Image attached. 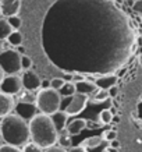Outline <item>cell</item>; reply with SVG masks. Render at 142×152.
Wrapping results in <instances>:
<instances>
[{
	"mask_svg": "<svg viewBox=\"0 0 142 152\" xmlns=\"http://www.w3.org/2000/svg\"><path fill=\"white\" fill-rule=\"evenodd\" d=\"M29 138L41 148H49L57 142L59 131L56 130L49 115H35L29 120Z\"/></svg>",
	"mask_w": 142,
	"mask_h": 152,
	"instance_id": "cell-1",
	"label": "cell"
},
{
	"mask_svg": "<svg viewBox=\"0 0 142 152\" xmlns=\"http://www.w3.org/2000/svg\"><path fill=\"white\" fill-rule=\"evenodd\" d=\"M0 131L1 138L7 144L23 147L25 142L29 141V127L24 119L18 115H7L0 121Z\"/></svg>",
	"mask_w": 142,
	"mask_h": 152,
	"instance_id": "cell-2",
	"label": "cell"
},
{
	"mask_svg": "<svg viewBox=\"0 0 142 152\" xmlns=\"http://www.w3.org/2000/svg\"><path fill=\"white\" fill-rule=\"evenodd\" d=\"M38 110L43 115H52L61 106V95L53 88H41L35 99Z\"/></svg>",
	"mask_w": 142,
	"mask_h": 152,
	"instance_id": "cell-3",
	"label": "cell"
},
{
	"mask_svg": "<svg viewBox=\"0 0 142 152\" xmlns=\"http://www.w3.org/2000/svg\"><path fill=\"white\" fill-rule=\"evenodd\" d=\"M0 69L4 74H17L21 71V55L15 49L0 52Z\"/></svg>",
	"mask_w": 142,
	"mask_h": 152,
	"instance_id": "cell-4",
	"label": "cell"
},
{
	"mask_svg": "<svg viewBox=\"0 0 142 152\" xmlns=\"http://www.w3.org/2000/svg\"><path fill=\"white\" fill-rule=\"evenodd\" d=\"M88 101H89V99H88V95H85V94H79V92L73 94V95L70 96L68 103L66 105L64 112L68 116L79 115V113L87 107Z\"/></svg>",
	"mask_w": 142,
	"mask_h": 152,
	"instance_id": "cell-5",
	"label": "cell"
},
{
	"mask_svg": "<svg viewBox=\"0 0 142 152\" xmlns=\"http://www.w3.org/2000/svg\"><path fill=\"white\" fill-rule=\"evenodd\" d=\"M23 89V83L17 74H7L0 83V91L10 95H17Z\"/></svg>",
	"mask_w": 142,
	"mask_h": 152,
	"instance_id": "cell-6",
	"label": "cell"
},
{
	"mask_svg": "<svg viewBox=\"0 0 142 152\" xmlns=\"http://www.w3.org/2000/svg\"><path fill=\"white\" fill-rule=\"evenodd\" d=\"M14 110L17 112V115L24 119L25 121H29L33 116L38 113V107L35 102H23L18 101L14 105Z\"/></svg>",
	"mask_w": 142,
	"mask_h": 152,
	"instance_id": "cell-7",
	"label": "cell"
},
{
	"mask_svg": "<svg viewBox=\"0 0 142 152\" xmlns=\"http://www.w3.org/2000/svg\"><path fill=\"white\" fill-rule=\"evenodd\" d=\"M21 83H23V88L28 89V91H36L41 88V83L42 80L36 73L33 71H25L21 77Z\"/></svg>",
	"mask_w": 142,
	"mask_h": 152,
	"instance_id": "cell-8",
	"label": "cell"
},
{
	"mask_svg": "<svg viewBox=\"0 0 142 152\" xmlns=\"http://www.w3.org/2000/svg\"><path fill=\"white\" fill-rule=\"evenodd\" d=\"M21 10V0H0V11L1 17H10L18 14Z\"/></svg>",
	"mask_w": 142,
	"mask_h": 152,
	"instance_id": "cell-9",
	"label": "cell"
},
{
	"mask_svg": "<svg viewBox=\"0 0 142 152\" xmlns=\"http://www.w3.org/2000/svg\"><path fill=\"white\" fill-rule=\"evenodd\" d=\"M14 105H15V101L13 95L0 91V117L10 115L14 110Z\"/></svg>",
	"mask_w": 142,
	"mask_h": 152,
	"instance_id": "cell-10",
	"label": "cell"
},
{
	"mask_svg": "<svg viewBox=\"0 0 142 152\" xmlns=\"http://www.w3.org/2000/svg\"><path fill=\"white\" fill-rule=\"evenodd\" d=\"M75 92H79V94H85V95H89V94H93L96 92V84L93 81H89V80H78L75 81Z\"/></svg>",
	"mask_w": 142,
	"mask_h": 152,
	"instance_id": "cell-11",
	"label": "cell"
},
{
	"mask_svg": "<svg viewBox=\"0 0 142 152\" xmlns=\"http://www.w3.org/2000/svg\"><path fill=\"white\" fill-rule=\"evenodd\" d=\"M50 116V119H52V121H53V124H55V127H56V130L57 131H61V130H64L66 129V124H67V117H68V115L66 113L64 110H56L55 113H52V115H49Z\"/></svg>",
	"mask_w": 142,
	"mask_h": 152,
	"instance_id": "cell-12",
	"label": "cell"
},
{
	"mask_svg": "<svg viewBox=\"0 0 142 152\" xmlns=\"http://www.w3.org/2000/svg\"><path fill=\"white\" fill-rule=\"evenodd\" d=\"M119 81V77L116 74H106V75H102V77H98V80L95 81L98 88L100 89H109L110 87L116 85Z\"/></svg>",
	"mask_w": 142,
	"mask_h": 152,
	"instance_id": "cell-13",
	"label": "cell"
},
{
	"mask_svg": "<svg viewBox=\"0 0 142 152\" xmlns=\"http://www.w3.org/2000/svg\"><path fill=\"white\" fill-rule=\"evenodd\" d=\"M88 127V121L84 119H75L73 120L68 126H66V130L70 135H77L79 134L82 130H85Z\"/></svg>",
	"mask_w": 142,
	"mask_h": 152,
	"instance_id": "cell-14",
	"label": "cell"
},
{
	"mask_svg": "<svg viewBox=\"0 0 142 152\" xmlns=\"http://www.w3.org/2000/svg\"><path fill=\"white\" fill-rule=\"evenodd\" d=\"M13 31V28L11 25L9 24L7 18H3V17H0V41H3L6 38L10 35V32Z\"/></svg>",
	"mask_w": 142,
	"mask_h": 152,
	"instance_id": "cell-15",
	"label": "cell"
},
{
	"mask_svg": "<svg viewBox=\"0 0 142 152\" xmlns=\"http://www.w3.org/2000/svg\"><path fill=\"white\" fill-rule=\"evenodd\" d=\"M102 144H103V138H102V137H98V135H95V137H89V138L84 140L79 147L96 148V147H99V145H102Z\"/></svg>",
	"mask_w": 142,
	"mask_h": 152,
	"instance_id": "cell-16",
	"label": "cell"
},
{
	"mask_svg": "<svg viewBox=\"0 0 142 152\" xmlns=\"http://www.w3.org/2000/svg\"><path fill=\"white\" fill-rule=\"evenodd\" d=\"M6 39L9 41V43L11 45V46H18V45L23 43V35H21V32L15 31V29H13Z\"/></svg>",
	"mask_w": 142,
	"mask_h": 152,
	"instance_id": "cell-17",
	"label": "cell"
},
{
	"mask_svg": "<svg viewBox=\"0 0 142 152\" xmlns=\"http://www.w3.org/2000/svg\"><path fill=\"white\" fill-rule=\"evenodd\" d=\"M59 94L61 95V96H71L73 94H75V85H74V83H66L63 84V87L59 89Z\"/></svg>",
	"mask_w": 142,
	"mask_h": 152,
	"instance_id": "cell-18",
	"label": "cell"
},
{
	"mask_svg": "<svg viewBox=\"0 0 142 152\" xmlns=\"http://www.w3.org/2000/svg\"><path fill=\"white\" fill-rule=\"evenodd\" d=\"M57 141H59L60 147L66 148V149H68V148H71V145H73V142H71V138H70V134L67 133H61L60 135H57Z\"/></svg>",
	"mask_w": 142,
	"mask_h": 152,
	"instance_id": "cell-19",
	"label": "cell"
},
{
	"mask_svg": "<svg viewBox=\"0 0 142 152\" xmlns=\"http://www.w3.org/2000/svg\"><path fill=\"white\" fill-rule=\"evenodd\" d=\"M17 95H20V101L23 102H35V99H36V95L33 94V91H28V89H25V91H20Z\"/></svg>",
	"mask_w": 142,
	"mask_h": 152,
	"instance_id": "cell-20",
	"label": "cell"
},
{
	"mask_svg": "<svg viewBox=\"0 0 142 152\" xmlns=\"http://www.w3.org/2000/svg\"><path fill=\"white\" fill-rule=\"evenodd\" d=\"M99 120H100L102 124H109L110 121L113 120L111 110H110V109H103V110L99 113Z\"/></svg>",
	"mask_w": 142,
	"mask_h": 152,
	"instance_id": "cell-21",
	"label": "cell"
},
{
	"mask_svg": "<svg viewBox=\"0 0 142 152\" xmlns=\"http://www.w3.org/2000/svg\"><path fill=\"white\" fill-rule=\"evenodd\" d=\"M7 21H9V24L11 25L13 29H18V28L23 25V20L20 18L17 14H15V15H10V17H7Z\"/></svg>",
	"mask_w": 142,
	"mask_h": 152,
	"instance_id": "cell-22",
	"label": "cell"
},
{
	"mask_svg": "<svg viewBox=\"0 0 142 152\" xmlns=\"http://www.w3.org/2000/svg\"><path fill=\"white\" fill-rule=\"evenodd\" d=\"M109 99V92H107V89H100L99 88V91L95 94V96H93V101L95 102H103V101H107Z\"/></svg>",
	"mask_w": 142,
	"mask_h": 152,
	"instance_id": "cell-23",
	"label": "cell"
},
{
	"mask_svg": "<svg viewBox=\"0 0 142 152\" xmlns=\"http://www.w3.org/2000/svg\"><path fill=\"white\" fill-rule=\"evenodd\" d=\"M23 151L24 152H41L42 148L39 145H36L35 142H25L23 145Z\"/></svg>",
	"mask_w": 142,
	"mask_h": 152,
	"instance_id": "cell-24",
	"label": "cell"
},
{
	"mask_svg": "<svg viewBox=\"0 0 142 152\" xmlns=\"http://www.w3.org/2000/svg\"><path fill=\"white\" fill-rule=\"evenodd\" d=\"M0 152H20V148L11 144H1L0 145Z\"/></svg>",
	"mask_w": 142,
	"mask_h": 152,
	"instance_id": "cell-25",
	"label": "cell"
},
{
	"mask_svg": "<svg viewBox=\"0 0 142 152\" xmlns=\"http://www.w3.org/2000/svg\"><path fill=\"white\" fill-rule=\"evenodd\" d=\"M32 67V60L29 59L27 55L21 56V69L23 70H29Z\"/></svg>",
	"mask_w": 142,
	"mask_h": 152,
	"instance_id": "cell-26",
	"label": "cell"
},
{
	"mask_svg": "<svg viewBox=\"0 0 142 152\" xmlns=\"http://www.w3.org/2000/svg\"><path fill=\"white\" fill-rule=\"evenodd\" d=\"M63 84H64V78H53V80H50V88L56 89V91H59L60 88L63 87Z\"/></svg>",
	"mask_w": 142,
	"mask_h": 152,
	"instance_id": "cell-27",
	"label": "cell"
},
{
	"mask_svg": "<svg viewBox=\"0 0 142 152\" xmlns=\"http://www.w3.org/2000/svg\"><path fill=\"white\" fill-rule=\"evenodd\" d=\"M133 10L135 11V13H141L142 11V0H134V3H133Z\"/></svg>",
	"mask_w": 142,
	"mask_h": 152,
	"instance_id": "cell-28",
	"label": "cell"
},
{
	"mask_svg": "<svg viewBox=\"0 0 142 152\" xmlns=\"http://www.w3.org/2000/svg\"><path fill=\"white\" fill-rule=\"evenodd\" d=\"M107 92H109V98H116L119 95V87H117V84L113 85V87H110L107 89Z\"/></svg>",
	"mask_w": 142,
	"mask_h": 152,
	"instance_id": "cell-29",
	"label": "cell"
},
{
	"mask_svg": "<svg viewBox=\"0 0 142 152\" xmlns=\"http://www.w3.org/2000/svg\"><path fill=\"white\" fill-rule=\"evenodd\" d=\"M103 137H106V140H107V141H111V140L117 138V133H116L114 130H113V131H107V133L103 134Z\"/></svg>",
	"mask_w": 142,
	"mask_h": 152,
	"instance_id": "cell-30",
	"label": "cell"
},
{
	"mask_svg": "<svg viewBox=\"0 0 142 152\" xmlns=\"http://www.w3.org/2000/svg\"><path fill=\"white\" fill-rule=\"evenodd\" d=\"M67 151H70V152H87L84 149V147H75V148H73V149H67Z\"/></svg>",
	"mask_w": 142,
	"mask_h": 152,
	"instance_id": "cell-31",
	"label": "cell"
},
{
	"mask_svg": "<svg viewBox=\"0 0 142 152\" xmlns=\"http://www.w3.org/2000/svg\"><path fill=\"white\" fill-rule=\"evenodd\" d=\"M50 87V81L49 80H43L41 83V88H49Z\"/></svg>",
	"mask_w": 142,
	"mask_h": 152,
	"instance_id": "cell-32",
	"label": "cell"
},
{
	"mask_svg": "<svg viewBox=\"0 0 142 152\" xmlns=\"http://www.w3.org/2000/svg\"><path fill=\"white\" fill-rule=\"evenodd\" d=\"M15 48H17L15 50L18 52V53H20V55H21V56H23V55H25V48H24V46H21V45H18V46H15Z\"/></svg>",
	"mask_w": 142,
	"mask_h": 152,
	"instance_id": "cell-33",
	"label": "cell"
},
{
	"mask_svg": "<svg viewBox=\"0 0 142 152\" xmlns=\"http://www.w3.org/2000/svg\"><path fill=\"white\" fill-rule=\"evenodd\" d=\"M110 145H111V147L113 148H120V142L119 141H117V140H111V141H110Z\"/></svg>",
	"mask_w": 142,
	"mask_h": 152,
	"instance_id": "cell-34",
	"label": "cell"
},
{
	"mask_svg": "<svg viewBox=\"0 0 142 152\" xmlns=\"http://www.w3.org/2000/svg\"><path fill=\"white\" fill-rule=\"evenodd\" d=\"M3 77H4V71L0 69V83H1V80H3Z\"/></svg>",
	"mask_w": 142,
	"mask_h": 152,
	"instance_id": "cell-35",
	"label": "cell"
},
{
	"mask_svg": "<svg viewBox=\"0 0 142 152\" xmlns=\"http://www.w3.org/2000/svg\"><path fill=\"white\" fill-rule=\"evenodd\" d=\"M109 152H117V148H113V147H110V148H109Z\"/></svg>",
	"mask_w": 142,
	"mask_h": 152,
	"instance_id": "cell-36",
	"label": "cell"
},
{
	"mask_svg": "<svg viewBox=\"0 0 142 152\" xmlns=\"http://www.w3.org/2000/svg\"><path fill=\"white\" fill-rule=\"evenodd\" d=\"M1 142H3V138H1V131H0V145H1Z\"/></svg>",
	"mask_w": 142,
	"mask_h": 152,
	"instance_id": "cell-37",
	"label": "cell"
},
{
	"mask_svg": "<svg viewBox=\"0 0 142 152\" xmlns=\"http://www.w3.org/2000/svg\"><path fill=\"white\" fill-rule=\"evenodd\" d=\"M0 17H1V11H0Z\"/></svg>",
	"mask_w": 142,
	"mask_h": 152,
	"instance_id": "cell-38",
	"label": "cell"
}]
</instances>
